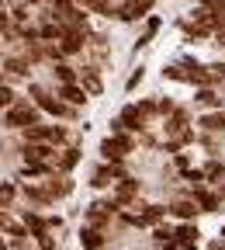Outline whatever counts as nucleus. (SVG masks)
Returning a JSON list of instances; mask_svg holds the SVG:
<instances>
[{
	"label": "nucleus",
	"mask_w": 225,
	"mask_h": 250,
	"mask_svg": "<svg viewBox=\"0 0 225 250\" xmlns=\"http://www.w3.org/2000/svg\"><path fill=\"white\" fill-rule=\"evenodd\" d=\"M7 125H11V129L38 125V108H31V104H11V108H7Z\"/></svg>",
	"instance_id": "f257e3e1"
},
{
	"label": "nucleus",
	"mask_w": 225,
	"mask_h": 250,
	"mask_svg": "<svg viewBox=\"0 0 225 250\" xmlns=\"http://www.w3.org/2000/svg\"><path fill=\"white\" fill-rule=\"evenodd\" d=\"M128 149H132V139H128V136H114V139H104L101 143V153L108 156V160H121Z\"/></svg>",
	"instance_id": "f03ea898"
},
{
	"label": "nucleus",
	"mask_w": 225,
	"mask_h": 250,
	"mask_svg": "<svg viewBox=\"0 0 225 250\" xmlns=\"http://www.w3.org/2000/svg\"><path fill=\"white\" fill-rule=\"evenodd\" d=\"M83 49V28H62V45H59V52L62 56H73V52H80Z\"/></svg>",
	"instance_id": "7ed1b4c3"
},
{
	"label": "nucleus",
	"mask_w": 225,
	"mask_h": 250,
	"mask_svg": "<svg viewBox=\"0 0 225 250\" xmlns=\"http://www.w3.org/2000/svg\"><path fill=\"white\" fill-rule=\"evenodd\" d=\"M198 236H201V233H198V226H190V223H187V226H180V229L173 233V240H170V243H173V247H180V250H194V247H198Z\"/></svg>",
	"instance_id": "20e7f679"
},
{
	"label": "nucleus",
	"mask_w": 225,
	"mask_h": 250,
	"mask_svg": "<svg viewBox=\"0 0 225 250\" xmlns=\"http://www.w3.org/2000/svg\"><path fill=\"white\" fill-rule=\"evenodd\" d=\"M142 122H146L142 108H125V111H121V118H118L121 129H142Z\"/></svg>",
	"instance_id": "39448f33"
},
{
	"label": "nucleus",
	"mask_w": 225,
	"mask_h": 250,
	"mask_svg": "<svg viewBox=\"0 0 225 250\" xmlns=\"http://www.w3.org/2000/svg\"><path fill=\"white\" fill-rule=\"evenodd\" d=\"M31 94H35V98H38V104H42L45 111H52V115H59V118H62V115H70V108H66V104H59V101L45 98V94H42L38 87H31Z\"/></svg>",
	"instance_id": "423d86ee"
},
{
	"label": "nucleus",
	"mask_w": 225,
	"mask_h": 250,
	"mask_svg": "<svg viewBox=\"0 0 225 250\" xmlns=\"http://www.w3.org/2000/svg\"><path fill=\"white\" fill-rule=\"evenodd\" d=\"M194 198H198V205H201V212H215L218 208V195H211V191H205L201 184H194Z\"/></svg>",
	"instance_id": "0eeeda50"
},
{
	"label": "nucleus",
	"mask_w": 225,
	"mask_h": 250,
	"mask_svg": "<svg viewBox=\"0 0 225 250\" xmlns=\"http://www.w3.org/2000/svg\"><path fill=\"white\" fill-rule=\"evenodd\" d=\"M52 149L49 146H38V143H31V146H24V164H38V160H45Z\"/></svg>",
	"instance_id": "6e6552de"
},
{
	"label": "nucleus",
	"mask_w": 225,
	"mask_h": 250,
	"mask_svg": "<svg viewBox=\"0 0 225 250\" xmlns=\"http://www.w3.org/2000/svg\"><path fill=\"white\" fill-rule=\"evenodd\" d=\"M62 98H66L70 104H83L87 101V90L76 87V83H62Z\"/></svg>",
	"instance_id": "1a4fd4ad"
},
{
	"label": "nucleus",
	"mask_w": 225,
	"mask_h": 250,
	"mask_svg": "<svg viewBox=\"0 0 225 250\" xmlns=\"http://www.w3.org/2000/svg\"><path fill=\"white\" fill-rule=\"evenodd\" d=\"M83 250H104V240H101V233L97 229H83Z\"/></svg>",
	"instance_id": "9d476101"
},
{
	"label": "nucleus",
	"mask_w": 225,
	"mask_h": 250,
	"mask_svg": "<svg viewBox=\"0 0 225 250\" xmlns=\"http://www.w3.org/2000/svg\"><path fill=\"white\" fill-rule=\"evenodd\" d=\"M170 212H173V215H180V219H190V215L198 212V205H194V202H187V198H180V202H173V205H170Z\"/></svg>",
	"instance_id": "9b49d317"
},
{
	"label": "nucleus",
	"mask_w": 225,
	"mask_h": 250,
	"mask_svg": "<svg viewBox=\"0 0 225 250\" xmlns=\"http://www.w3.org/2000/svg\"><path fill=\"white\" fill-rule=\"evenodd\" d=\"M135 181H128V177H121V184H118V202H132L135 198Z\"/></svg>",
	"instance_id": "f8f14e48"
},
{
	"label": "nucleus",
	"mask_w": 225,
	"mask_h": 250,
	"mask_svg": "<svg viewBox=\"0 0 225 250\" xmlns=\"http://www.w3.org/2000/svg\"><path fill=\"white\" fill-rule=\"evenodd\" d=\"M201 125H205V129H211V132H218V129L225 132V111H222V115H205Z\"/></svg>",
	"instance_id": "ddd939ff"
},
{
	"label": "nucleus",
	"mask_w": 225,
	"mask_h": 250,
	"mask_svg": "<svg viewBox=\"0 0 225 250\" xmlns=\"http://www.w3.org/2000/svg\"><path fill=\"white\" fill-rule=\"evenodd\" d=\"M184 80H190V83H211L215 77H211V73H205L201 66H190V73H184Z\"/></svg>",
	"instance_id": "4468645a"
},
{
	"label": "nucleus",
	"mask_w": 225,
	"mask_h": 250,
	"mask_svg": "<svg viewBox=\"0 0 225 250\" xmlns=\"http://www.w3.org/2000/svg\"><path fill=\"white\" fill-rule=\"evenodd\" d=\"M76 164H80V149H66V153L59 156V170H70Z\"/></svg>",
	"instance_id": "2eb2a0df"
},
{
	"label": "nucleus",
	"mask_w": 225,
	"mask_h": 250,
	"mask_svg": "<svg viewBox=\"0 0 225 250\" xmlns=\"http://www.w3.org/2000/svg\"><path fill=\"white\" fill-rule=\"evenodd\" d=\"M52 73L59 77V83H76V73H73V66H56Z\"/></svg>",
	"instance_id": "dca6fc26"
},
{
	"label": "nucleus",
	"mask_w": 225,
	"mask_h": 250,
	"mask_svg": "<svg viewBox=\"0 0 225 250\" xmlns=\"http://www.w3.org/2000/svg\"><path fill=\"white\" fill-rule=\"evenodd\" d=\"M24 223H28L31 229H35V236H42V233H45V226H49V223H42V219H38V215H31V212L24 215Z\"/></svg>",
	"instance_id": "f3484780"
},
{
	"label": "nucleus",
	"mask_w": 225,
	"mask_h": 250,
	"mask_svg": "<svg viewBox=\"0 0 225 250\" xmlns=\"http://www.w3.org/2000/svg\"><path fill=\"white\" fill-rule=\"evenodd\" d=\"M11 104H14V90L0 83V108H11Z\"/></svg>",
	"instance_id": "a211bd4d"
},
{
	"label": "nucleus",
	"mask_w": 225,
	"mask_h": 250,
	"mask_svg": "<svg viewBox=\"0 0 225 250\" xmlns=\"http://www.w3.org/2000/svg\"><path fill=\"white\" fill-rule=\"evenodd\" d=\"M7 73H28V62L24 59H7Z\"/></svg>",
	"instance_id": "6ab92c4d"
},
{
	"label": "nucleus",
	"mask_w": 225,
	"mask_h": 250,
	"mask_svg": "<svg viewBox=\"0 0 225 250\" xmlns=\"http://www.w3.org/2000/svg\"><path fill=\"white\" fill-rule=\"evenodd\" d=\"M201 174H205V177H211V181H218V177H222L225 170H222V164H208V167H205Z\"/></svg>",
	"instance_id": "aec40b11"
},
{
	"label": "nucleus",
	"mask_w": 225,
	"mask_h": 250,
	"mask_svg": "<svg viewBox=\"0 0 225 250\" xmlns=\"http://www.w3.org/2000/svg\"><path fill=\"white\" fill-rule=\"evenodd\" d=\"M83 80H87V87H90V90H101V77L94 73V70H87V73H83Z\"/></svg>",
	"instance_id": "412c9836"
},
{
	"label": "nucleus",
	"mask_w": 225,
	"mask_h": 250,
	"mask_svg": "<svg viewBox=\"0 0 225 250\" xmlns=\"http://www.w3.org/2000/svg\"><path fill=\"white\" fill-rule=\"evenodd\" d=\"M173 240V229H167V226H156V243H170Z\"/></svg>",
	"instance_id": "4be33fe9"
},
{
	"label": "nucleus",
	"mask_w": 225,
	"mask_h": 250,
	"mask_svg": "<svg viewBox=\"0 0 225 250\" xmlns=\"http://www.w3.org/2000/svg\"><path fill=\"white\" fill-rule=\"evenodd\" d=\"M198 101H201V104H218V94H215V90H201Z\"/></svg>",
	"instance_id": "5701e85b"
},
{
	"label": "nucleus",
	"mask_w": 225,
	"mask_h": 250,
	"mask_svg": "<svg viewBox=\"0 0 225 250\" xmlns=\"http://www.w3.org/2000/svg\"><path fill=\"white\" fill-rule=\"evenodd\" d=\"M83 7H90V11H108V0H83Z\"/></svg>",
	"instance_id": "b1692460"
},
{
	"label": "nucleus",
	"mask_w": 225,
	"mask_h": 250,
	"mask_svg": "<svg viewBox=\"0 0 225 250\" xmlns=\"http://www.w3.org/2000/svg\"><path fill=\"white\" fill-rule=\"evenodd\" d=\"M211 24H215V31H218V35H225V14H218Z\"/></svg>",
	"instance_id": "393cba45"
},
{
	"label": "nucleus",
	"mask_w": 225,
	"mask_h": 250,
	"mask_svg": "<svg viewBox=\"0 0 225 250\" xmlns=\"http://www.w3.org/2000/svg\"><path fill=\"white\" fill-rule=\"evenodd\" d=\"M139 80H142V70H139V73H132V80H128V90H135V87H139Z\"/></svg>",
	"instance_id": "a878e982"
},
{
	"label": "nucleus",
	"mask_w": 225,
	"mask_h": 250,
	"mask_svg": "<svg viewBox=\"0 0 225 250\" xmlns=\"http://www.w3.org/2000/svg\"><path fill=\"white\" fill-rule=\"evenodd\" d=\"M211 70H215L211 77H225V62H215V66H211Z\"/></svg>",
	"instance_id": "bb28decb"
},
{
	"label": "nucleus",
	"mask_w": 225,
	"mask_h": 250,
	"mask_svg": "<svg viewBox=\"0 0 225 250\" xmlns=\"http://www.w3.org/2000/svg\"><path fill=\"white\" fill-rule=\"evenodd\" d=\"M0 28H7V14L4 11H0Z\"/></svg>",
	"instance_id": "cd10ccee"
},
{
	"label": "nucleus",
	"mask_w": 225,
	"mask_h": 250,
	"mask_svg": "<svg viewBox=\"0 0 225 250\" xmlns=\"http://www.w3.org/2000/svg\"><path fill=\"white\" fill-rule=\"evenodd\" d=\"M222 195H225V188H222Z\"/></svg>",
	"instance_id": "c85d7f7f"
}]
</instances>
